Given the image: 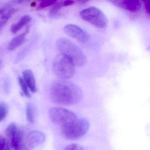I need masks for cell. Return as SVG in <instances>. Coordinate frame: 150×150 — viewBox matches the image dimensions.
<instances>
[{
	"mask_svg": "<svg viewBox=\"0 0 150 150\" xmlns=\"http://www.w3.org/2000/svg\"><path fill=\"white\" fill-rule=\"evenodd\" d=\"M82 97L81 88L76 84L64 80L54 82L50 89V97L53 102L64 105L79 103Z\"/></svg>",
	"mask_w": 150,
	"mask_h": 150,
	"instance_id": "1",
	"label": "cell"
},
{
	"mask_svg": "<svg viewBox=\"0 0 150 150\" xmlns=\"http://www.w3.org/2000/svg\"><path fill=\"white\" fill-rule=\"evenodd\" d=\"M56 44L60 53L69 58L75 66L82 67L86 63V57L84 52L69 39L64 38H59Z\"/></svg>",
	"mask_w": 150,
	"mask_h": 150,
	"instance_id": "2",
	"label": "cell"
},
{
	"mask_svg": "<svg viewBox=\"0 0 150 150\" xmlns=\"http://www.w3.org/2000/svg\"><path fill=\"white\" fill-rule=\"evenodd\" d=\"M89 128V123L84 118H76L74 121L62 127L61 133L65 139L76 140L86 133Z\"/></svg>",
	"mask_w": 150,
	"mask_h": 150,
	"instance_id": "3",
	"label": "cell"
},
{
	"mask_svg": "<svg viewBox=\"0 0 150 150\" xmlns=\"http://www.w3.org/2000/svg\"><path fill=\"white\" fill-rule=\"evenodd\" d=\"M52 69L59 78L63 80L68 79L74 75L75 65L69 58L60 53L53 60Z\"/></svg>",
	"mask_w": 150,
	"mask_h": 150,
	"instance_id": "4",
	"label": "cell"
},
{
	"mask_svg": "<svg viewBox=\"0 0 150 150\" xmlns=\"http://www.w3.org/2000/svg\"><path fill=\"white\" fill-rule=\"evenodd\" d=\"M80 15L83 20L96 28H103L107 27V17L100 9L95 7H90L82 10Z\"/></svg>",
	"mask_w": 150,
	"mask_h": 150,
	"instance_id": "5",
	"label": "cell"
},
{
	"mask_svg": "<svg viewBox=\"0 0 150 150\" xmlns=\"http://www.w3.org/2000/svg\"><path fill=\"white\" fill-rule=\"evenodd\" d=\"M49 115L51 120L54 124L61 127L71 122L77 118L76 115L72 111L59 107L50 109Z\"/></svg>",
	"mask_w": 150,
	"mask_h": 150,
	"instance_id": "6",
	"label": "cell"
},
{
	"mask_svg": "<svg viewBox=\"0 0 150 150\" xmlns=\"http://www.w3.org/2000/svg\"><path fill=\"white\" fill-rule=\"evenodd\" d=\"M64 30L66 34L79 42L86 43L89 41V35L77 25L67 24L64 27Z\"/></svg>",
	"mask_w": 150,
	"mask_h": 150,
	"instance_id": "7",
	"label": "cell"
},
{
	"mask_svg": "<svg viewBox=\"0 0 150 150\" xmlns=\"http://www.w3.org/2000/svg\"><path fill=\"white\" fill-rule=\"evenodd\" d=\"M111 2L116 6L131 12H138L141 7V2L137 0H114Z\"/></svg>",
	"mask_w": 150,
	"mask_h": 150,
	"instance_id": "8",
	"label": "cell"
},
{
	"mask_svg": "<svg viewBox=\"0 0 150 150\" xmlns=\"http://www.w3.org/2000/svg\"><path fill=\"white\" fill-rule=\"evenodd\" d=\"M45 139L46 137L43 132L33 131L30 132L27 136V142L30 148H35L43 144Z\"/></svg>",
	"mask_w": 150,
	"mask_h": 150,
	"instance_id": "9",
	"label": "cell"
},
{
	"mask_svg": "<svg viewBox=\"0 0 150 150\" xmlns=\"http://www.w3.org/2000/svg\"><path fill=\"white\" fill-rule=\"evenodd\" d=\"M23 79L30 91L33 93L36 92V84L33 72L29 69L24 70L23 72Z\"/></svg>",
	"mask_w": 150,
	"mask_h": 150,
	"instance_id": "10",
	"label": "cell"
},
{
	"mask_svg": "<svg viewBox=\"0 0 150 150\" xmlns=\"http://www.w3.org/2000/svg\"><path fill=\"white\" fill-rule=\"evenodd\" d=\"M23 132L21 130H18L17 133L13 137L11 142V146L14 150H22L23 147Z\"/></svg>",
	"mask_w": 150,
	"mask_h": 150,
	"instance_id": "11",
	"label": "cell"
},
{
	"mask_svg": "<svg viewBox=\"0 0 150 150\" xmlns=\"http://www.w3.org/2000/svg\"><path fill=\"white\" fill-rule=\"evenodd\" d=\"M31 18L30 16L25 15L22 17L19 21L13 24L11 28V31L13 34H16L25 25L30 22Z\"/></svg>",
	"mask_w": 150,
	"mask_h": 150,
	"instance_id": "12",
	"label": "cell"
},
{
	"mask_svg": "<svg viewBox=\"0 0 150 150\" xmlns=\"http://www.w3.org/2000/svg\"><path fill=\"white\" fill-rule=\"evenodd\" d=\"M26 35V32L13 38L8 45V49L9 50L11 51L14 50L22 45L25 41Z\"/></svg>",
	"mask_w": 150,
	"mask_h": 150,
	"instance_id": "13",
	"label": "cell"
},
{
	"mask_svg": "<svg viewBox=\"0 0 150 150\" xmlns=\"http://www.w3.org/2000/svg\"><path fill=\"white\" fill-rule=\"evenodd\" d=\"M18 130L17 125L15 122L11 123L7 127L6 129V139L9 143H10L12 139L17 133Z\"/></svg>",
	"mask_w": 150,
	"mask_h": 150,
	"instance_id": "14",
	"label": "cell"
},
{
	"mask_svg": "<svg viewBox=\"0 0 150 150\" xmlns=\"http://www.w3.org/2000/svg\"><path fill=\"white\" fill-rule=\"evenodd\" d=\"M26 117L28 121L32 123L34 122L35 118V109L33 104L28 103L26 104Z\"/></svg>",
	"mask_w": 150,
	"mask_h": 150,
	"instance_id": "15",
	"label": "cell"
},
{
	"mask_svg": "<svg viewBox=\"0 0 150 150\" xmlns=\"http://www.w3.org/2000/svg\"><path fill=\"white\" fill-rule=\"evenodd\" d=\"M18 82L23 94L28 98H30V94L28 88L22 77H19L18 78Z\"/></svg>",
	"mask_w": 150,
	"mask_h": 150,
	"instance_id": "16",
	"label": "cell"
},
{
	"mask_svg": "<svg viewBox=\"0 0 150 150\" xmlns=\"http://www.w3.org/2000/svg\"><path fill=\"white\" fill-rule=\"evenodd\" d=\"M8 106L5 102L0 103V122L3 121L7 115Z\"/></svg>",
	"mask_w": 150,
	"mask_h": 150,
	"instance_id": "17",
	"label": "cell"
},
{
	"mask_svg": "<svg viewBox=\"0 0 150 150\" xmlns=\"http://www.w3.org/2000/svg\"><path fill=\"white\" fill-rule=\"evenodd\" d=\"M53 6L50 10V14L52 16H56L58 14L59 11L62 7L64 6V1H57V2L53 5Z\"/></svg>",
	"mask_w": 150,
	"mask_h": 150,
	"instance_id": "18",
	"label": "cell"
},
{
	"mask_svg": "<svg viewBox=\"0 0 150 150\" xmlns=\"http://www.w3.org/2000/svg\"><path fill=\"white\" fill-rule=\"evenodd\" d=\"M11 146L7 139L0 135V150H10Z\"/></svg>",
	"mask_w": 150,
	"mask_h": 150,
	"instance_id": "19",
	"label": "cell"
},
{
	"mask_svg": "<svg viewBox=\"0 0 150 150\" xmlns=\"http://www.w3.org/2000/svg\"><path fill=\"white\" fill-rule=\"evenodd\" d=\"M57 2V1H55V0H45V1H42L40 2V4H39L38 8L39 9H41V8H45L52 6V5H54Z\"/></svg>",
	"mask_w": 150,
	"mask_h": 150,
	"instance_id": "20",
	"label": "cell"
},
{
	"mask_svg": "<svg viewBox=\"0 0 150 150\" xmlns=\"http://www.w3.org/2000/svg\"><path fill=\"white\" fill-rule=\"evenodd\" d=\"M64 150H84L83 148L79 144H76L68 145L65 148Z\"/></svg>",
	"mask_w": 150,
	"mask_h": 150,
	"instance_id": "21",
	"label": "cell"
},
{
	"mask_svg": "<svg viewBox=\"0 0 150 150\" xmlns=\"http://www.w3.org/2000/svg\"><path fill=\"white\" fill-rule=\"evenodd\" d=\"M144 6L146 10L147 11V13H150V1H144Z\"/></svg>",
	"mask_w": 150,
	"mask_h": 150,
	"instance_id": "22",
	"label": "cell"
},
{
	"mask_svg": "<svg viewBox=\"0 0 150 150\" xmlns=\"http://www.w3.org/2000/svg\"><path fill=\"white\" fill-rule=\"evenodd\" d=\"M75 1H64V6H71L74 4Z\"/></svg>",
	"mask_w": 150,
	"mask_h": 150,
	"instance_id": "23",
	"label": "cell"
},
{
	"mask_svg": "<svg viewBox=\"0 0 150 150\" xmlns=\"http://www.w3.org/2000/svg\"><path fill=\"white\" fill-rule=\"evenodd\" d=\"M7 22V21H6L0 19V30H1L3 28L5 27Z\"/></svg>",
	"mask_w": 150,
	"mask_h": 150,
	"instance_id": "24",
	"label": "cell"
},
{
	"mask_svg": "<svg viewBox=\"0 0 150 150\" xmlns=\"http://www.w3.org/2000/svg\"><path fill=\"white\" fill-rule=\"evenodd\" d=\"M5 90H6L7 92L8 91L9 89V82L7 81H6L5 83Z\"/></svg>",
	"mask_w": 150,
	"mask_h": 150,
	"instance_id": "25",
	"label": "cell"
},
{
	"mask_svg": "<svg viewBox=\"0 0 150 150\" xmlns=\"http://www.w3.org/2000/svg\"><path fill=\"white\" fill-rule=\"evenodd\" d=\"M5 10V8H0V15H2Z\"/></svg>",
	"mask_w": 150,
	"mask_h": 150,
	"instance_id": "26",
	"label": "cell"
},
{
	"mask_svg": "<svg viewBox=\"0 0 150 150\" xmlns=\"http://www.w3.org/2000/svg\"><path fill=\"white\" fill-rule=\"evenodd\" d=\"M1 63H2V61H1V60L0 59V65H1Z\"/></svg>",
	"mask_w": 150,
	"mask_h": 150,
	"instance_id": "27",
	"label": "cell"
},
{
	"mask_svg": "<svg viewBox=\"0 0 150 150\" xmlns=\"http://www.w3.org/2000/svg\"><path fill=\"white\" fill-rule=\"evenodd\" d=\"M24 150H30V149H28V148H26V149H24Z\"/></svg>",
	"mask_w": 150,
	"mask_h": 150,
	"instance_id": "28",
	"label": "cell"
}]
</instances>
